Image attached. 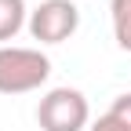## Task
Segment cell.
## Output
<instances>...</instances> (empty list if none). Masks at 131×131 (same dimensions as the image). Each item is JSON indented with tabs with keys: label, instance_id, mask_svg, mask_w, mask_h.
<instances>
[{
	"label": "cell",
	"instance_id": "8992f818",
	"mask_svg": "<svg viewBox=\"0 0 131 131\" xmlns=\"http://www.w3.org/2000/svg\"><path fill=\"white\" fill-rule=\"evenodd\" d=\"M109 117L117 120L124 131H131V91H127V95H117V98H113V106H109Z\"/></svg>",
	"mask_w": 131,
	"mask_h": 131
},
{
	"label": "cell",
	"instance_id": "277c9868",
	"mask_svg": "<svg viewBox=\"0 0 131 131\" xmlns=\"http://www.w3.org/2000/svg\"><path fill=\"white\" fill-rule=\"evenodd\" d=\"M22 26H29L26 0H0V47H4L7 40L18 37Z\"/></svg>",
	"mask_w": 131,
	"mask_h": 131
},
{
	"label": "cell",
	"instance_id": "3957f363",
	"mask_svg": "<svg viewBox=\"0 0 131 131\" xmlns=\"http://www.w3.org/2000/svg\"><path fill=\"white\" fill-rule=\"evenodd\" d=\"M80 29V7L73 0H44L29 11V33L40 44H62Z\"/></svg>",
	"mask_w": 131,
	"mask_h": 131
},
{
	"label": "cell",
	"instance_id": "52a82bcc",
	"mask_svg": "<svg viewBox=\"0 0 131 131\" xmlns=\"http://www.w3.org/2000/svg\"><path fill=\"white\" fill-rule=\"evenodd\" d=\"M88 131H124V127H120L117 120H113L109 113H102V117H98V120H95V124H91Z\"/></svg>",
	"mask_w": 131,
	"mask_h": 131
},
{
	"label": "cell",
	"instance_id": "6da1fadb",
	"mask_svg": "<svg viewBox=\"0 0 131 131\" xmlns=\"http://www.w3.org/2000/svg\"><path fill=\"white\" fill-rule=\"evenodd\" d=\"M51 58L40 47H0V95H26L47 84Z\"/></svg>",
	"mask_w": 131,
	"mask_h": 131
},
{
	"label": "cell",
	"instance_id": "7a4b0ae2",
	"mask_svg": "<svg viewBox=\"0 0 131 131\" xmlns=\"http://www.w3.org/2000/svg\"><path fill=\"white\" fill-rule=\"evenodd\" d=\"M40 131H84L91 124V106L77 88H51L37 106Z\"/></svg>",
	"mask_w": 131,
	"mask_h": 131
},
{
	"label": "cell",
	"instance_id": "5b68a950",
	"mask_svg": "<svg viewBox=\"0 0 131 131\" xmlns=\"http://www.w3.org/2000/svg\"><path fill=\"white\" fill-rule=\"evenodd\" d=\"M109 18H113V37L124 51H131V0H109Z\"/></svg>",
	"mask_w": 131,
	"mask_h": 131
}]
</instances>
